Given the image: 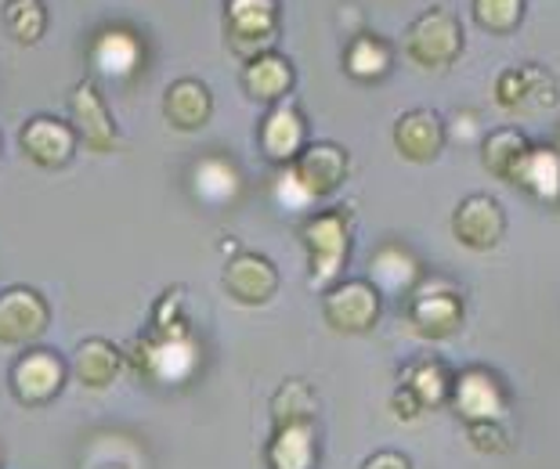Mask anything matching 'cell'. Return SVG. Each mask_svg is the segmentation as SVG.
<instances>
[{
    "label": "cell",
    "instance_id": "cell-1",
    "mask_svg": "<svg viewBox=\"0 0 560 469\" xmlns=\"http://www.w3.org/2000/svg\"><path fill=\"white\" fill-rule=\"evenodd\" d=\"M307 249V282L312 289H332L340 282V271L351 260V221L343 210H318L301 227Z\"/></svg>",
    "mask_w": 560,
    "mask_h": 469
},
{
    "label": "cell",
    "instance_id": "cell-2",
    "mask_svg": "<svg viewBox=\"0 0 560 469\" xmlns=\"http://www.w3.org/2000/svg\"><path fill=\"white\" fill-rule=\"evenodd\" d=\"M127 365L135 368V376L156 387H182L196 376L199 368V343L196 336H182V340H163V336H138L135 343L124 351Z\"/></svg>",
    "mask_w": 560,
    "mask_h": 469
},
{
    "label": "cell",
    "instance_id": "cell-3",
    "mask_svg": "<svg viewBox=\"0 0 560 469\" xmlns=\"http://www.w3.org/2000/svg\"><path fill=\"white\" fill-rule=\"evenodd\" d=\"M463 51V26L448 8H427L420 19L405 30V55L412 66L441 72L448 69Z\"/></svg>",
    "mask_w": 560,
    "mask_h": 469
},
{
    "label": "cell",
    "instance_id": "cell-4",
    "mask_svg": "<svg viewBox=\"0 0 560 469\" xmlns=\"http://www.w3.org/2000/svg\"><path fill=\"white\" fill-rule=\"evenodd\" d=\"M224 36L246 62L268 55L279 36V0H224Z\"/></svg>",
    "mask_w": 560,
    "mask_h": 469
},
{
    "label": "cell",
    "instance_id": "cell-5",
    "mask_svg": "<svg viewBox=\"0 0 560 469\" xmlns=\"http://www.w3.org/2000/svg\"><path fill=\"white\" fill-rule=\"evenodd\" d=\"M380 315H384V293L369 279L337 282L322 293V318H326L329 329H337L343 336L376 329Z\"/></svg>",
    "mask_w": 560,
    "mask_h": 469
},
{
    "label": "cell",
    "instance_id": "cell-6",
    "mask_svg": "<svg viewBox=\"0 0 560 469\" xmlns=\"http://www.w3.org/2000/svg\"><path fill=\"white\" fill-rule=\"evenodd\" d=\"M69 365L55 351H44V347H33V351L22 354L15 365H11V394L19 397L22 404L30 408H44L51 404L66 387Z\"/></svg>",
    "mask_w": 560,
    "mask_h": 469
},
{
    "label": "cell",
    "instance_id": "cell-7",
    "mask_svg": "<svg viewBox=\"0 0 560 469\" xmlns=\"http://www.w3.org/2000/svg\"><path fill=\"white\" fill-rule=\"evenodd\" d=\"M51 325V307L30 285H11L0 293V343L33 347Z\"/></svg>",
    "mask_w": 560,
    "mask_h": 469
},
{
    "label": "cell",
    "instance_id": "cell-8",
    "mask_svg": "<svg viewBox=\"0 0 560 469\" xmlns=\"http://www.w3.org/2000/svg\"><path fill=\"white\" fill-rule=\"evenodd\" d=\"M452 235L463 249L488 253L506 238V210L495 196H467L452 213Z\"/></svg>",
    "mask_w": 560,
    "mask_h": 469
},
{
    "label": "cell",
    "instance_id": "cell-9",
    "mask_svg": "<svg viewBox=\"0 0 560 469\" xmlns=\"http://www.w3.org/2000/svg\"><path fill=\"white\" fill-rule=\"evenodd\" d=\"M348 166H351L348 152H343L340 144L312 141L285 171L293 174V180L304 188L307 199L318 202V199H329L332 191H340V185L348 180Z\"/></svg>",
    "mask_w": 560,
    "mask_h": 469
},
{
    "label": "cell",
    "instance_id": "cell-10",
    "mask_svg": "<svg viewBox=\"0 0 560 469\" xmlns=\"http://www.w3.org/2000/svg\"><path fill=\"white\" fill-rule=\"evenodd\" d=\"M69 119H73L77 138L88 144L91 152L109 155L120 149V130L113 124V113L105 105L102 91L91 80H80L73 94H69Z\"/></svg>",
    "mask_w": 560,
    "mask_h": 469
},
{
    "label": "cell",
    "instance_id": "cell-11",
    "mask_svg": "<svg viewBox=\"0 0 560 469\" xmlns=\"http://www.w3.org/2000/svg\"><path fill=\"white\" fill-rule=\"evenodd\" d=\"M506 404H510V397H506V387L499 383L495 372L474 365V368H463L456 376V387H452V408H456L467 426L503 419Z\"/></svg>",
    "mask_w": 560,
    "mask_h": 469
},
{
    "label": "cell",
    "instance_id": "cell-12",
    "mask_svg": "<svg viewBox=\"0 0 560 469\" xmlns=\"http://www.w3.org/2000/svg\"><path fill=\"white\" fill-rule=\"evenodd\" d=\"M557 80L550 69L542 66H514L503 69L495 80V102L506 113H542V108L557 105Z\"/></svg>",
    "mask_w": 560,
    "mask_h": 469
},
{
    "label": "cell",
    "instance_id": "cell-13",
    "mask_svg": "<svg viewBox=\"0 0 560 469\" xmlns=\"http://www.w3.org/2000/svg\"><path fill=\"white\" fill-rule=\"evenodd\" d=\"M279 285H282L279 268L268 257H260V253H235L224 263V289L243 307H260L268 300H276Z\"/></svg>",
    "mask_w": 560,
    "mask_h": 469
},
{
    "label": "cell",
    "instance_id": "cell-14",
    "mask_svg": "<svg viewBox=\"0 0 560 469\" xmlns=\"http://www.w3.org/2000/svg\"><path fill=\"white\" fill-rule=\"evenodd\" d=\"M307 149V119L293 102H279L260 119V152L271 163L290 166Z\"/></svg>",
    "mask_w": 560,
    "mask_h": 469
},
{
    "label": "cell",
    "instance_id": "cell-15",
    "mask_svg": "<svg viewBox=\"0 0 560 469\" xmlns=\"http://www.w3.org/2000/svg\"><path fill=\"white\" fill-rule=\"evenodd\" d=\"M448 141L445 119L434 108H409L395 124V149L409 163H434Z\"/></svg>",
    "mask_w": 560,
    "mask_h": 469
},
{
    "label": "cell",
    "instance_id": "cell-16",
    "mask_svg": "<svg viewBox=\"0 0 560 469\" xmlns=\"http://www.w3.org/2000/svg\"><path fill=\"white\" fill-rule=\"evenodd\" d=\"M19 141H22V152H26L37 166H44V171H58V166H66L77 152L73 124H62V119H55V116L26 119Z\"/></svg>",
    "mask_w": 560,
    "mask_h": 469
},
{
    "label": "cell",
    "instance_id": "cell-17",
    "mask_svg": "<svg viewBox=\"0 0 560 469\" xmlns=\"http://www.w3.org/2000/svg\"><path fill=\"white\" fill-rule=\"evenodd\" d=\"M91 66L109 80H130L135 72L145 62V44H141L138 33L130 30H102L98 36L91 40Z\"/></svg>",
    "mask_w": 560,
    "mask_h": 469
},
{
    "label": "cell",
    "instance_id": "cell-18",
    "mask_svg": "<svg viewBox=\"0 0 560 469\" xmlns=\"http://www.w3.org/2000/svg\"><path fill=\"white\" fill-rule=\"evenodd\" d=\"M409 321L423 340H452L463 329V296L456 289H431L409 307Z\"/></svg>",
    "mask_w": 560,
    "mask_h": 469
},
{
    "label": "cell",
    "instance_id": "cell-19",
    "mask_svg": "<svg viewBox=\"0 0 560 469\" xmlns=\"http://www.w3.org/2000/svg\"><path fill=\"white\" fill-rule=\"evenodd\" d=\"M510 180L542 207H560V152L553 144H532Z\"/></svg>",
    "mask_w": 560,
    "mask_h": 469
},
{
    "label": "cell",
    "instance_id": "cell-20",
    "mask_svg": "<svg viewBox=\"0 0 560 469\" xmlns=\"http://www.w3.org/2000/svg\"><path fill=\"white\" fill-rule=\"evenodd\" d=\"M163 116L174 130H202L213 116V94L202 80H174L163 94Z\"/></svg>",
    "mask_w": 560,
    "mask_h": 469
},
{
    "label": "cell",
    "instance_id": "cell-21",
    "mask_svg": "<svg viewBox=\"0 0 560 469\" xmlns=\"http://www.w3.org/2000/svg\"><path fill=\"white\" fill-rule=\"evenodd\" d=\"M127 365L124 351L109 340H102V336H91V340H83L77 351H73V376L77 383H83L88 390H109L116 379H120V372Z\"/></svg>",
    "mask_w": 560,
    "mask_h": 469
},
{
    "label": "cell",
    "instance_id": "cell-22",
    "mask_svg": "<svg viewBox=\"0 0 560 469\" xmlns=\"http://www.w3.org/2000/svg\"><path fill=\"white\" fill-rule=\"evenodd\" d=\"M240 188H243V177L235 171L232 160L224 155H202V160L192 166V196L202 202V207H232L240 199Z\"/></svg>",
    "mask_w": 560,
    "mask_h": 469
},
{
    "label": "cell",
    "instance_id": "cell-23",
    "mask_svg": "<svg viewBox=\"0 0 560 469\" xmlns=\"http://www.w3.org/2000/svg\"><path fill=\"white\" fill-rule=\"evenodd\" d=\"M296 83V72L293 62L279 51H268V55H257L254 62H246L243 69V87L249 98L257 102H268V105H279L285 102V94L293 91Z\"/></svg>",
    "mask_w": 560,
    "mask_h": 469
},
{
    "label": "cell",
    "instance_id": "cell-24",
    "mask_svg": "<svg viewBox=\"0 0 560 469\" xmlns=\"http://www.w3.org/2000/svg\"><path fill=\"white\" fill-rule=\"evenodd\" d=\"M268 469H315L318 466V433L315 423L279 426L268 441Z\"/></svg>",
    "mask_w": 560,
    "mask_h": 469
},
{
    "label": "cell",
    "instance_id": "cell-25",
    "mask_svg": "<svg viewBox=\"0 0 560 469\" xmlns=\"http://www.w3.org/2000/svg\"><path fill=\"white\" fill-rule=\"evenodd\" d=\"M401 387L420 401L423 412H434V408L452 401L456 376H452V368L441 357H420L401 372Z\"/></svg>",
    "mask_w": 560,
    "mask_h": 469
},
{
    "label": "cell",
    "instance_id": "cell-26",
    "mask_svg": "<svg viewBox=\"0 0 560 469\" xmlns=\"http://www.w3.org/2000/svg\"><path fill=\"white\" fill-rule=\"evenodd\" d=\"M390 66H395V47L376 33H359L343 51V69H348L351 80L376 83L387 77Z\"/></svg>",
    "mask_w": 560,
    "mask_h": 469
},
{
    "label": "cell",
    "instance_id": "cell-27",
    "mask_svg": "<svg viewBox=\"0 0 560 469\" xmlns=\"http://www.w3.org/2000/svg\"><path fill=\"white\" fill-rule=\"evenodd\" d=\"M532 141L524 130L517 127H499V130H488L485 141H481V163L485 171L499 177V180H510L517 171V163L528 155Z\"/></svg>",
    "mask_w": 560,
    "mask_h": 469
},
{
    "label": "cell",
    "instance_id": "cell-28",
    "mask_svg": "<svg viewBox=\"0 0 560 469\" xmlns=\"http://www.w3.org/2000/svg\"><path fill=\"white\" fill-rule=\"evenodd\" d=\"M373 285L380 289V293H409V289L416 285V279H420V260L412 257L405 246H380L373 253Z\"/></svg>",
    "mask_w": 560,
    "mask_h": 469
},
{
    "label": "cell",
    "instance_id": "cell-29",
    "mask_svg": "<svg viewBox=\"0 0 560 469\" xmlns=\"http://www.w3.org/2000/svg\"><path fill=\"white\" fill-rule=\"evenodd\" d=\"M315 408H318L315 390L301 379H290L271 397V426L279 430V426H296V423H315Z\"/></svg>",
    "mask_w": 560,
    "mask_h": 469
},
{
    "label": "cell",
    "instance_id": "cell-30",
    "mask_svg": "<svg viewBox=\"0 0 560 469\" xmlns=\"http://www.w3.org/2000/svg\"><path fill=\"white\" fill-rule=\"evenodd\" d=\"M4 30L19 44H37L47 30V8L44 0H8L4 4Z\"/></svg>",
    "mask_w": 560,
    "mask_h": 469
},
{
    "label": "cell",
    "instance_id": "cell-31",
    "mask_svg": "<svg viewBox=\"0 0 560 469\" xmlns=\"http://www.w3.org/2000/svg\"><path fill=\"white\" fill-rule=\"evenodd\" d=\"M149 332L163 336V340H182V336H192V329H188V318H185V285H171L156 300Z\"/></svg>",
    "mask_w": 560,
    "mask_h": 469
},
{
    "label": "cell",
    "instance_id": "cell-32",
    "mask_svg": "<svg viewBox=\"0 0 560 469\" xmlns=\"http://www.w3.org/2000/svg\"><path fill=\"white\" fill-rule=\"evenodd\" d=\"M524 19V0H474V22L488 33H514Z\"/></svg>",
    "mask_w": 560,
    "mask_h": 469
},
{
    "label": "cell",
    "instance_id": "cell-33",
    "mask_svg": "<svg viewBox=\"0 0 560 469\" xmlns=\"http://www.w3.org/2000/svg\"><path fill=\"white\" fill-rule=\"evenodd\" d=\"M467 437H470V448L481 455H506L510 452V433L503 426V419H492V423H470Z\"/></svg>",
    "mask_w": 560,
    "mask_h": 469
},
{
    "label": "cell",
    "instance_id": "cell-34",
    "mask_svg": "<svg viewBox=\"0 0 560 469\" xmlns=\"http://www.w3.org/2000/svg\"><path fill=\"white\" fill-rule=\"evenodd\" d=\"M362 469H412V462H409V455L384 448V452H373V455H369V459L362 462Z\"/></svg>",
    "mask_w": 560,
    "mask_h": 469
},
{
    "label": "cell",
    "instance_id": "cell-35",
    "mask_svg": "<svg viewBox=\"0 0 560 469\" xmlns=\"http://www.w3.org/2000/svg\"><path fill=\"white\" fill-rule=\"evenodd\" d=\"M390 408H395V415H401L405 423H412V419H420L423 415V408H420V401L405 390V387H398L395 390V397H390Z\"/></svg>",
    "mask_w": 560,
    "mask_h": 469
},
{
    "label": "cell",
    "instance_id": "cell-36",
    "mask_svg": "<svg viewBox=\"0 0 560 469\" xmlns=\"http://www.w3.org/2000/svg\"><path fill=\"white\" fill-rule=\"evenodd\" d=\"M550 144L560 152V124H557V130H553V141H550Z\"/></svg>",
    "mask_w": 560,
    "mask_h": 469
}]
</instances>
